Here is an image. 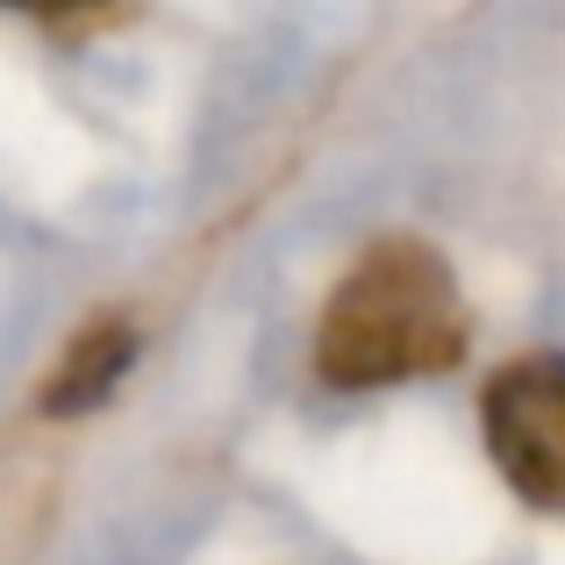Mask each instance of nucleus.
<instances>
[{
  "label": "nucleus",
  "mask_w": 565,
  "mask_h": 565,
  "mask_svg": "<svg viewBox=\"0 0 565 565\" xmlns=\"http://www.w3.org/2000/svg\"><path fill=\"white\" fill-rule=\"evenodd\" d=\"M466 294L423 236H380L344 279L316 330V365L330 386H408L466 359Z\"/></svg>",
  "instance_id": "obj_1"
},
{
  "label": "nucleus",
  "mask_w": 565,
  "mask_h": 565,
  "mask_svg": "<svg viewBox=\"0 0 565 565\" xmlns=\"http://www.w3.org/2000/svg\"><path fill=\"white\" fill-rule=\"evenodd\" d=\"M0 8H14V14H43V22H65V14H86V8H100V0H0Z\"/></svg>",
  "instance_id": "obj_4"
},
{
  "label": "nucleus",
  "mask_w": 565,
  "mask_h": 565,
  "mask_svg": "<svg viewBox=\"0 0 565 565\" xmlns=\"http://www.w3.org/2000/svg\"><path fill=\"white\" fill-rule=\"evenodd\" d=\"M487 458L530 509L565 515V351H530L501 365L480 401Z\"/></svg>",
  "instance_id": "obj_2"
},
{
  "label": "nucleus",
  "mask_w": 565,
  "mask_h": 565,
  "mask_svg": "<svg viewBox=\"0 0 565 565\" xmlns=\"http://www.w3.org/2000/svg\"><path fill=\"white\" fill-rule=\"evenodd\" d=\"M122 365H129V330H122V322H100L94 337L72 344L65 380H51V394H43L51 415H72V408H86V401H100L108 380H122Z\"/></svg>",
  "instance_id": "obj_3"
}]
</instances>
